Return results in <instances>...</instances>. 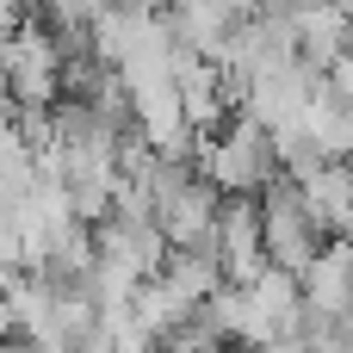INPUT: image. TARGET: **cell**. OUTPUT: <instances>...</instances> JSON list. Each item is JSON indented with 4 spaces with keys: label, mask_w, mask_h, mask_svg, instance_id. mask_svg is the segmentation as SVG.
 Here are the masks:
<instances>
[{
    "label": "cell",
    "mask_w": 353,
    "mask_h": 353,
    "mask_svg": "<svg viewBox=\"0 0 353 353\" xmlns=\"http://www.w3.org/2000/svg\"><path fill=\"white\" fill-rule=\"evenodd\" d=\"M298 292H304V310L353 316V242H323L316 261L298 273Z\"/></svg>",
    "instance_id": "cell-6"
},
{
    "label": "cell",
    "mask_w": 353,
    "mask_h": 353,
    "mask_svg": "<svg viewBox=\"0 0 353 353\" xmlns=\"http://www.w3.org/2000/svg\"><path fill=\"white\" fill-rule=\"evenodd\" d=\"M19 25H25V0H0V43H6Z\"/></svg>",
    "instance_id": "cell-8"
},
{
    "label": "cell",
    "mask_w": 353,
    "mask_h": 353,
    "mask_svg": "<svg viewBox=\"0 0 353 353\" xmlns=\"http://www.w3.org/2000/svg\"><path fill=\"white\" fill-rule=\"evenodd\" d=\"M335 6H341V12H347V19H353V0H335Z\"/></svg>",
    "instance_id": "cell-10"
},
{
    "label": "cell",
    "mask_w": 353,
    "mask_h": 353,
    "mask_svg": "<svg viewBox=\"0 0 353 353\" xmlns=\"http://www.w3.org/2000/svg\"><path fill=\"white\" fill-rule=\"evenodd\" d=\"M192 174H199L211 192H223V199H261V192L279 180V155H273L267 124H254L248 112H236L217 137H199Z\"/></svg>",
    "instance_id": "cell-1"
},
{
    "label": "cell",
    "mask_w": 353,
    "mask_h": 353,
    "mask_svg": "<svg viewBox=\"0 0 353 353\" xmlns=\"http://www.w3.org/2000/svg\"><path fill=\"white\" fill-rule=\"evenodd\" d=\"M261 353H310V347H304L298 335H285V341H267V347H261Z\"/></svg>",
    "instance_id": "cell-9"
},
{
    "label": "cell",
    "mask_w": 353,
    "mask_h": 353,
    "mask_svg": "<svg viewBox=\"0 0 353 353\" xmlns=\"http://www.w3.org/2000/svg\"><path fill=\"white\" fill-rule=\"evenodd\" d=\"M248 304L261 310V323H267V335L273 341H285V335H298V316H304V292H298V273H285V267H261L248 285Z\"/></svg>",
    "instance_id": "cell-7"
},
{
    "label": "cell",
    "mask_w": 353,
    "mask_h": 353,
    "mask_svg": "<svg viewBox=\"0 0 353 353\" xmlns=\"http://www.w3.org/2000/svg\"><path fill=\"white\" fill-rule=\"evenodd\" d=\"M254 211H261V254H267V267L304 273V267L316 261V248H323V230L310 223V211H304L298 186L279 174V180L254 199Z\"/></svg>",
    "instance_id": "cell-3"
},
{
    "label": "cell",
    "mask_w": 353,
    "mask_h": 353,
    "mask_svg": "<svg viewBox=\"0 0 353 353\" xmlns=\"http://www.w3.org/2000/svg\"><path fill=\"white\" fill-rule=\"evenodd\" d=\"M292 186H298L310 223L323 230V242H353V161H316Z\"/></svg>",
    "instance_id": "cell-5"
},
{
    "label": "cell",
    "mask_w": 353,
    "mask_h": 353,
    "mask_svg": "<svg viewBox=\"0 0 353 353\" xmlns=\"http://www.w3.org/2000/svg\"><path fill=\"white\" fill-rule=\"evenodd\" d=\"M0 99L31 118L62 99V43L43 25H19L0 43Z\"/></svg>",
    "instance_id": "cell-2"
},
{
    "label": "cell",
    "mask_w": 353,
    "mask_h": 353,
    "mask_svg": "<svg viewBox=\"0 0 353 353\" xmlns=\"http://www.w3.org/2000/svg\"><path fill=\"white\" fill-rule=\"evenodd\" d=\"M155 6H180V0H155Z\"/></svg>",
    "instance_id": "cell-11"
},
{
    "label": "cell",
    "mask_w": 353,
    "mask_h": 353,
    "mask_svg": "<svg viewBox=\"0 0 353 353\" xmlns=\"http://www.w3.org/2000/svg\"><path fill=\"white\" fill-rule=\"evenodd\" d=\"M199 248H211V254H217L223 285H248V279L267 267V254H261V211H254V199H223V205H217V217H211V236H205Z\"/></svg>",
    "instance_id": "cell-4"
}]
</instances>
